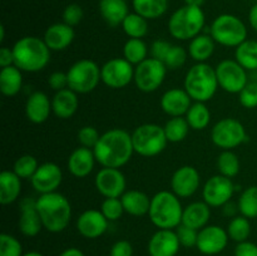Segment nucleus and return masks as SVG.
Returning <instances> with one entry per match:
<instances>
[{"instance_id":"1","label":"nucleus","mask_w":257,"mask_h":256,"mask_svg":"<svg viewBox=\"0 0 257 256\" xmlns=\"http://www.w3.org/2000/svg\"><path fill=\"white\" fill-rule=\"evenodd\" d=\"M93 152L102 167L122 168L130 162L135 153L132 135L122 128H112L100 135Z\"/></svg>"},{"instance_id":"2","label":"nucleus","mask_w":257,"mask_h":256,"mask_svg":"<svg viewBox=\"0 0 257 256\" xmlns=\"http://www.w3.org/2000/svg\"><path fill=\"white\" fill-rule=\"evenodd\" d=\"M37 208L43 227L52 233H59L68 227L72 218V205L59 192L44 193L37 198Z\"/></svg>"},{"instance_id":"3","label":"nucleus","mask_w":257,"mask_h":256,"mask_svg":"<svg viewBox=\"0 0 257 256\" xmlns=\"http://www.w3.org/2000/svg\"><path fill=\"white\" fill-rule=\"evenodd\" d=\"M50 53L44 39L38 37H23L13 45L14 65L22 72L37 73L44 69L50 62Z\"/></svg>"},{"instance_id":"4","label":"nucleus","mask_w":257,"mask_h":256,"mask_svg":"<svg viewBox=\"0 0 257 256\" xmlns=\"http://www.w3.org/2000/svg\"><path fill=\"white\" fill-rule=\"evenodd\" d=\"M181 198L172 191H160L151 198L148 216L158 230H176L182 223Z\"/></svg>"},{"instance_id":"5","label":"nucleus","mask_w":257,"mask_h":256,"mask_svg":"<svg viewBox=\"0 0 257 256\" xmlns=\"http://www.w3.org/2000/svg\"><path fill=\"white\" fill-rule=\"evenodd\" d=\"M218 87L215 68L207 63H196L186 73L183 88L195 102L211 100Z\"/></svg>"},{"instance_id":"6","label":"nucleus","mask_w":257,"mask_h":256,"mask_svg":"<svg viewBox=\"0 0 257 256\" xmlns=\"http://www.w3.org/2000/svg\"><path fill=\"white\" fill-rule=\"evenodd\" d=\"M206 17L202 8L183 5L171 15L168 32L177 40H192L205 28Z\"/></svg>"},{"instance_id":"7","label":"nucleus","mask_w":257,"mask_h":256,"mask_svg":"<svg viewBox=\"0 0 257 256\" xmlns=\"http://www.w3.org/2000/svg\"><path fill=\"white\" fill-rule=\"evenodd\" d=\"M210 35L222 47L237 48L247 40V28L236 15L221 14L211 24Z\"/></svg>"},{"instance_id":"8","label":"nucleus","mask_w":257,"mask_h":256,"mask_svg":"<svg viewBox=\"0 0 257 256\" xmlns=\"http://www.w3.org/2000/svg\"><path fill=\"white\" fill-rule=\"evenodd\" d=\"M132 143L135 153L142 157H155L165 151L168 141L165 128L156 123H145L133 131Z\"/></svg>"},{"instance_id":"9","label":"nucleus","mask_w":257,"mask_h":256,"mask_svg":"<svg viewBox=\"0 0 257 256\" xmlns=\"http://www.w3.org/2000/svg\"><path fill=\"white\" fill-rule=\"evenodd\" d=\"M68 88L78 94L93 92L102 82L100 67L90 59H80L70 65L67 72Z\"/></svg>"},{"instance_id":"10","label":"nucleus","mask_w":257,"mask_h":256,"mask_svg":"<svg viewBox=\"0 0 257 256\" xmlns=\"http://www.w3.org/2000/svg\"><path fill=\"white\" fill-rule=\"evenodd\" d=\"M211 141L222 151H232L247 141V133L240 120L223 118L211 130Z\"/></svg>"},{"instance_id":"11","label":"nucleus","mask_w":257,"mask_h":256,"mask_svg":"<svg viewBox=\"0 0 257 256\" xmlns=\"http://www.w3.org/2000/svg\"><path fill=\"white\" fill-rule=\"evenodd\" d=\"M167 67L161 60L155 58H147L135 67L136 87L143 93L156 92L163 84L167 75Z\"/></svg>"},{"instance_id":"12","label":"nucleus","mask_w":257,"mask_h":256,"mask_svg":"<svg viewBox=\"0 0 257 256\" xmlns=\"http://www.w3.org/2000/svg\"><path fill=\"white\" fill-rule=\"evenodd\" d=\"M215 70L220 88L231 94H238L248 83L247 70L236 59L221 60Z\"/></svg>"},{"instance_id":"13","label":"nucleus","mask_w":257,"mask_h":256,"mask_svg":"<svg viewBox=\"0 0 257 256\" xmlns=\"http://www.w3.org/2000/svg\"><path fill=\"white\" fill-rule=\"evenodd\" d=\"M102 82L112 89H122L135 79V67L124 58H112L100 67Z\"/></svg>"},{"instance_id":"14","label":"nucleus","mask_w":257,"mask_h":256,"mask_svg":"<svg viewBox=\"0 0 257 256\" xmlns=\"http://www.w3.org/2000/svg\"><path fill=\"white\" fill-rule=\"evenodd\" d=\"M235 191L236 186L232 180L218 173L206 181L202 188V197L210 207H223L230 202Z\"/></svg>"},{"instance_id":"15","label":"nucleus","mask_w":257,"mask_h":256,"mask_svg":"<svg viewBox=\"0 0 257 256\" xmlns=\"http://www.w3.org/2000/svg\"><path fill=\"white\" fill-rule=\"evenodd\" d=\"M94 186L104 198H120L127 191V180L119 168L102 167L95 175Z\"/></svg>"},{"instance_id":"16","label":"nucleus","mask_w":257,"mask_h":256,"mask_svg":"<svg viewBox=\"0 0 257 256\" xmlns=\"http://www.w3.org/2000/svg\"><path fill=\"white\" fill-rule=\"evenodd\" d=\"M227 230L218 225H207L198 231L197 250L206 256L218 255L228 245Z\"/></svg>"},{"instance_id":"17","label":"nucleus","mask_w":257,"mask_h":256,"mask_svg":"<svg viewBox=\"0 0 257 256\" xmlns=\"http://www.w3.org/2000/svg\"><path fill=\"white\" fill-rule=\"evenodd\" d=\"M201 185V176L193 166L177 168L171 178V191L180 198H188L195 195Z\"/></svg>"},{"instance_id":"18","label":"nucleus","mask_w":257,"mask_h":256,"mask_svg":"<svg viewBox=\"0 0 257 256\" xmlns=\"http://www.w3.org/2000/svg\"><path fill=\"white\" fill-rule=\"evenodd\" d=\"M62 181L63 172L57 163L45 162L39 165L30 182L33 188L39 195H44V193L57 192L59 186L62 185Z\"/></svg>"},{"instance_id":"19","label":"nucleus","mask_w":257,"mask_h":256,"mask_svg":"<svg viewBox=\"0 0 257 256\" xmlns=\"http://www.w3.org/2000/svg\"><path fill=\"white\" fill-rule=\"evenodd\" d=\"M77 231L80 233V236L89 240L100 237L104 235L109 226V221L105 218L100 210H85L79 215L77 218Z\"/></svg>"},{"instance_id":"20","label":"nucleus","mask_w":257,"mask_h":256,"mask_svg":"<svg viewBox=\"0 0 257 256\" xmlns=\"http://www.w3.org/2000/svg\"><path fill=\"white\" fill-rule=\"evenodd\" d=\"M181 248V242L176 230H157L147 245L150 256H176Z\"/></svg>"},{"instance_id":"21","label":"nucleus","mask_w":257,"mask_h":256,"mask_svg":"<svg viewBox=\"0 0 257 256\" xmlns=\"http://www.w3.org/2000/svg\"><path fill=\"white\" fill-rule=\"evenodd\" d=\"M19 230L27 237H35L42 231L43 223L37 208V200L32 197L23 198L20 202Z\"/></svg>"},{"instance_id":"22","label":"nucleus","mask_w":257,"mask_h":256,"mask_svg":"<svg viewBox=\"0 0 257 256\" xmlns=\"http://www.w3.org/2000/svg\"><path fill=\"white\" fill-rule=\"evenodd\" d=\"M160 104L163 112L170 117H183L192 105V98L185 88H171L163 93Z\"/></svg>"},{"instance_id":"23","label":"nucleus","mask_w":257,"mask_h":256,"mask_svg":"<svg viewBox=\"0 0 257 256\" xmlns=\"http://www.w3.org/2000/svg\"><path fill=\"white\" fill-rule=\"evenodd\" d=\"M53 112L52 100L42 90H35L25 102V115L34 124H42Z\"/></svg>"},{"instance_id":"24","label":"nucleus","mask_w":257,"mask_h":256,"mask_svg":"<svg viewBox=\"0 0 257 256\" xmlns=\"http://www.w3.org/2000/svg\"><path fill=\"white\" fill-rule=\"evenodd\" d=\"M95 162L97 160L93 150L80 146L69 155L67 168L70 175L74 176L75 178H84L92 173Z\"/></svg>"},{"instance_id":"25","label":"nucleus","mask_w":257,"mask_h":256,"mask_svg":"<svg viewBox=\"0 0 257 256\" xmlns=\"http://www.w3.org/2000/svg\"><path fill=\"white\" fill-rule=\"evenodd\" d=\"M74 38L75 33L73 27L65 23H55L47 28L43 39L52 52H62L70 47Z\"/></svg>"},{"instance_id":"26","label":"nucleus","mask_w":257,"mask_h":256,"mask_svg":"<svg viewBox=\"0 0 257 256\" xmlns=\"http://www.w3.org/2000/svg\"><path fill=\"white\" fill-rule=\"evenodd\" d=\"M79 107V98L78 93L72 90L70 88L58 90L52 98L53 113L60 119H69Z\"/></svg>"},{"instance_id":"27","label":"nucleus","mask_w":257,"mask_h":256,"mask_svg":"<svg viewBox=\"0 0 257 256\" xmlns=\"http://www.w3.org/2000/svg\"><path fill=\"white\" fill-rule=\"evenodd\" d=\"M211 218V207L205 201H195L183 207L182 223L200 231L208 225Z\"/></svg>"},{"instance_id":"28","label":"nucleus","mask_w":257,"mask_h":256,"mask_svg":"<svg viewBox=\"0 0 257 256\" xmlns=\"http://www.w3.org/2000/svg\"><path fill=\"white\" fill-rule=\"evenodd\" d=\"M120 201L124 207V212L131 216L141 217L150 212L151 197L142 191L127 190L120 197Z\"/></svg>"},{"instance_id":"29","label":"nucleus","mask_w":257,"mask_h":256,"mask_svg":"<svg viewBox=\"0 0 257 256\" xmlns=\"http://www.w3.org/2000/svg\"><path fill=\"white\" fill-rule=\"evenodd\" d=\"M22 193V178L14 171L5 170L0 173V202L12 205Z\"/></svg>"},{"instance_id":"30","label":"nucleus","mask_w":257,"mask_h":256,"mask_svg":"<svg viewBox=\"0 0 257 256\" xmlns=\"http://www.w3.org/2000/svg\"><path fill=\"white\" fill-rule=\"evenodd\" d=\"M99 12L109 27L122 25L123 20L130 14L125 0H100Z\"/></svg>"},{"instance_id":"31","label":"nucleus","mask_w":257,"mask_h":256,"mask_svg":"<svg viewBox=\"0 0 257 256\" xmlns=\"http://www.w3.org/2000/svg\"><path fill=\"white\" fill-rule=\"evenodd\" d=\"M216 42L213 38L208 34L197 35L190 40L188 44V55L195 60L196 63H206L215 53Z\"/></svg>"},{"instance_id":"32","label":"nucleus","mask_w":257,"mask_h":256,"mask_svg":"<svg viewBox=\"0 0 257 256\" xmlns=\"http://www.w3.org/2000/svg\"><path fill=\"white\" fill-rule=\"evenodd\" d=\"M23 88V72L15 65L0 70V92L5 97H14Z\"/></svg>"},{"instance_id":"33","label":"nucleus","mask_w":257,"mask_h":256,"mask_svg":"<svg viewBox=\"0 0 257 256\" xmlns=\"http://www.w3.org/2000/svg\"><path fill=\"white\" fill-rule=\"evenodd\" d=\"M135 13L147 20H155L162 17L168 9V0H133Z\"/></svg>"},{"instance_id":"34","label":"nucleus","mask_w":257,"mask_h":256,"mask_svg":"<svg viewBox=\"0 0 257 256\" xmlns=\"http://www.w3.org/2000/svg\"><path fill=\"white\" fill-rule=\"evenodd\" d=\"M186 119L190 124L191 130L202 131L210 125L211 112L206 103L195 102L186 113Z\"/></svg>"},{"instance_id":"35","label":"nucleus","mask_w":257,"mask_h":256,"mask_svg":"<svg viewBox=\"0 0 257 256\" xmlns=\"http://www.w3.org/2000/svg\"><path fill=\"white\" fill-rule=\"evenodd\" d=\"M235 59L245 68L246 70H257V42L256 40H245L242 44L235 48Z\"/></svg>"},{"instance_id":"36","label":"nucleus","mask_w":257,"mask_h":256,"mask_svg":"<svg viewBox=\"0 0 257 256\" xmlns=\"http://www.w3.org/2000/svg\"><path fill=\"white\" fill-rule=\"evenodd\" d=\"M123 58L132 65H138L148 58V47L143 39L130 38L123 47Z\"/></svg>"},{"instance_id":"37","label":"nucleus","mask_w":257,"mask_h":256,"mask_svg":"<svg viewBox=\"0 0 257 256\" xmlns=\"http://www.w3.org/2000/svg\"><path fill=\"white\" fill-rule=\"evenodd\" d=\"M163 128H165L167 141L171 143L182 142L191 130L186 117H171L163 125Z\"/></svg>"},{"instance_id":"38","label":"nucleus","mask_w":257,"mask_h":256,"mask_svg":"<svg viewBox=\"0 0 257 256\" xmlns=\"http://www.w3.org/2000/svg\"><path fill=\"white\" fill-rule=\"evenodd\" d=\"M226 230H227L230 240L238 243L248 240V237L251 235V231H252V227H251L250 218L240 215L232 217V220L228 222V226Z\"/></svg>"},{"instance_id":"39","label":"nucleus","mask_w":257,"mask_h":256,"mask_svg":"<svg viewBox=\"0 0 257 256\" xmlns=\"http://www.w3.org/2000/svg\"><path fill=\"white\" fill-rule=\"evenodd\" d=\"M122 29L130 38L142 39L148 33V22L137 13H130L123 20Z\"/></svg>"},{"instance_id":"40","label":"nucleus","mask_w":257,"mask_h":256,"mask_svg":"<svg viewBox=\"0 0 257 256\" xmlns=\"http://www.w3.org/2000/svg\"><path fill=\"white\" fill-rule=\"evenodd\" d=\"M238 211L247 218L257 217V186H250L241 192L237 201Z\"/></svg>"},{"instance_id":"41","label":"nucleus","mask_w":257,"mask_h":256,"mask_svg":"<svg viewBox=\"0 0 257 256\" xmlns=\"http://www.w3.org/2000/svg\"><path fill=\"white\" fill-rule=\"evenodd\" d=\"M217 170L220 175L231 180L236 177L240 172V160L237 155L232 151H222L217 157Z\"/></svg>"},{"instance_id":"42","label":"nucleus","mask_w":257,"mask_h":256,"mask_svg":"<svg viewBox=\"0 0 257 256\" xmlns=\"http://www.w3.org/2000/svg\"><path fill=\"white\" fill-rule=\"evenodd\" d=\"M38 167H39V163H38V160L34 156L23 155L14 162L13 171L22 180H32L34 173L37 172Z\"/></svg>"},{"instance_id":"43","label":"nucleus","mask_w":257,"mask_h":256,"mask_svg":"<svg viewBox=\"0 0 257 256\" xmlns=\"http://www.w3.org/2000/svg\"><path fill=\"white\" fill-rule=\"evenodd\" d=\"M23 245L10 233L0 235V256H23Z\"/></svg>"},{"instance_id":"44","label":"nucleus","mask_w":257,"mask_h":256,"mask_svg":"<svg viewBox=\"0 0 257 256\" xmlns=\"http://www.w3.org/2000/svg\"><path fill=\"white\" fill-rule=\"evenodd\" d=\"M100 211L109 222L118 221L124 213V207L120 198H104L100 205Z\"/></svg>"},{"instance_id":"45","label":"nucleus","mask_w":257,"mask_h":256,"mask_svg":"<svg viewBox=\"0 0 257 256\" xmlns=\"http://www.w3.org/2000/svg\"><path fill=\"white\" fill-rule=\"evenodd\" d=\"M187 57H188V52L185 49V48L181 47V45H172L163 63L166 64L167 69L176 70L178 69V68L185 65L186 60H187Z\"/></svg>"},{"instance_id":"46","label":"nucleus","mask_w":257,"mask_h":256,"mask_svg":"<svg viewBox=\"0 0 257 256\" xmlns=\"http://www.w3.org/2000/svg\"><path fill=\"white\" fill-rule=\"evenodd\" d=\"M77 138L82 147L93 150L97 146L100 135L97 128L93 127V125H84V127H82L78 131Z\"/></svg>"},{"instance_id":"47","label":"nucleus","mask_w":257,"mask_h":256,"mask_svg":"<svg viewBox=\"0 0 257 256\" xmlns=\"http://www.w3.org/2000/svg\"><path fill=\"white\" fill-rule=\"evenodd\" d=\"M238 100L246 109H253L257 107V83L248 82L246 87L238 93Z\"/></svg>"},{"instance_id":"48","label":"nucleus","mask_w":257,"mask_h":256,"mask_svg":"<svg viewBox=\"0 0 257 256\" xmlns=\"http://www.w3.org/2000/svg\"><path fill=\"white\" fill-rule=\"evenodd\" d=\"M176 233H177L181 246H183V247H196L198 238V230H195V228H191L181 223L176 228Z\"/></svg>"},{"instance_id":"49","label":"nucleus","mask_w":257,"mask_h":256,"mask_svg":"<svg viewBox=\"0 0 257 256\" xmlns=\"http://www.w3.org/2000/svg\"><path fill=\"white\" fill-rule=\"evenodd\" d=\"M83 15H84V13H83L82 7L79 4L73 3V4L67 5V8L63 12V23L70 25V27H75L82 22Z\"/></svg>"},{"instance_id":"50","label":"nucleus","mask_w":257,"mask_h":256,"mask_svg":"<svg viewBox=\"0 0 257 256\" xmlns=\"http://www.w3.org/2000/svg\"><path fill=\"white\" fill-rule=\"evenodd\" d=\"M171 47H172V44L168 43L167 40H163V39L155 40V42L152 43V45H151V55H152V58H155V59L161 60V62H165Z\"/></svg>"},{"instance_id":"51","label":"nucleus","mask_w":257,"mask_h":256,"mask_svg":"<svg viewBox=\"0 0 257 256\" xmlns=\"http://www.w3.org/2000/svg\"><path fill=\"white\" fill-rule=\"evenodd\" d=\"M109 256H133V246L127 240H118L112 245Z\"/></svg>"},{"instance_id":"52","label":"nucleus","mask_w":257,"mask_h":256,"mask_svg":"<svg viewBox=\"0 0 257 256\" xmlns=\"http://www.w3.org/2000/svg\"><path fill=\"white\" fill-rule=\"evenodd\" d=\"M48 84L55 92L68 88V75L64 72H54L48 78Z\"/></svg>"},{"instance_id":"53","label":"nucleus","mask_w":257,"mask_h":256,"mask_svg":"<svg viewBox=\"0 0 257 256\" xmlns=\"http://www.w3.org/2000/svg\"><path fill=\"white\" fill-rule=\"evenodd\" d=\"M235 256H257V245L251 241H243L236 245Z\"/></svg>"},{"instance_id":"54","label":"nucleus","mask_w":257,"mask_h":256,"mask_svg":"<svg viewBox=\"0 0 257 256\" xmlns=\"http://www.w3.org/2000/svg\"><path fill=\"white\" fill-rule=\"evenodd\" d=\"M14 65V54L13 48L2 47L0 48V67L7 68Z\"/></svg>"},{"instance_id":"55","label":"nucleus","mask_w":257,"mask_h":256,"mask_svg":"<svg viewBox=\"0 0 257 256\" xmlns=\"http://www.w3.org/2000/svg\"><path fill=\"white\" fill-rule=\"evenodd\" d=\"M248 22H250L252 29L257 32V3L255 5H252V8L250 9V13H248Z\"/></svg>"},{"instance_id":"56","label":"nucleus","mask_w":257,"mask_h":256,"mask_svg":"<svg viewBox=\"0 0 257 256\" xmlns=\"http://www.w3.org/2000/svg\"><path fill=\"white\" fill-rule=\"evenodd\" d=\"M59 256H85L80 248L78 247H68L60 252Z\"/></svg>"},{"instance_id":"57","label":"nucleus","mask_w":257,"mask_h":256,"mask_svg":"<svg viewBox=\"0 0 257 256\" xmlns=\"http://www.w3.org/2000/svg\"><path fill=\"white\" fill-rule=\"evenodd\" d=\"M223 207H225V208H223V212H225L226 216H228V217L233 216V217H235V212L238 210V206L237 205H235V203H232L230 201V202L226 203V205L223 206Z\"/></svg>"},{"instance_id":"58","label":"nucleus","mask_w":257,"mask_h":256,"mask_svg":"<svg viewBox=\"0 0 257 256\" xmlns=\"http://www.w3.org/2000/svg\"><path fill=\"white\" fill-rule=\"evenodd\" d=\"M205 3V0H185L186 5H191V7H198L201 8Z\"/></svg>"},{"instance_id":"59","label":"nucleus","mask_w":257,"mask_h":256,"mask_svg":"<svg viewBox=\"0 0 257 256\" xmlns=\"http://www.w3.org/2000/svg\"><path fill=\"white\" fill-rule=\"evenodd\" d=\"M23 256H44L42 252L39 251H28V252H24Z\"/></svg>"},{"instance_id":"60","label":"nucleus","mask_w":257,"mask_h":256,"mask_svg":"<svg viewBox=\"0 0 257 256\" xmlns=\"http://www.w3.org/2000/svg\"><path fill=\"white\" fill-rule=\"evenodd\" d=\"M5 39V27L4 25H0V43L4 42Z\"/></svg>"}]
</instances>
